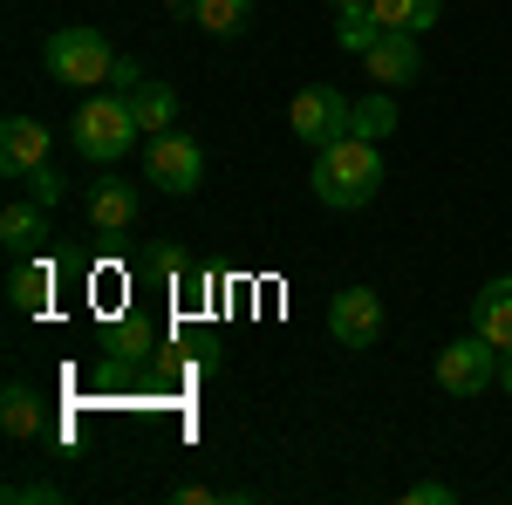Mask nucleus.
Listing matches in <instances>:
<instances>
[{
    "instance_id": "f257e3e1",
    "label": "nucleus",
    "mask_w": 512,
    "mask_h": 505,
    "mask_svg": "<svg viewBox=\"0 0 512 505\" xmlns=\"http://www.w3.org/2000/svg\"><path fill=\"white\" fill-rule=\"evenodd\" d=\"M308 185H315V198H321V205H335V212L369 205V198L383 192V157H376V137H355V130H349V137L321 144Z\"/></svg>"
},
{
    "instance_id": "f03ea898",
    "label": "nucleus",
    "mask_w": 512,
    "mask_h": 505,
    "mask_svg": "<svg viewBox=\"0 0 512 505\" xmlns=\"http://www.w3.org/2000/svg\"><path fill=\"white\" fill-rule=\"evenodd\" d=\"M69 130H76V151L89 157V164H117V157L137 144V110H130L123 89H96V96L76 110Z\"/></svg>"
},
{
    "instance_id": "7ed1b4c3",
    "label": "nucleus",
    "mask_w": 512,
    "mask_h": 505,
    "mask_svg": "<svg viewBox=\"0 0 512 505\" xmlns=\"http://www.w3.org/2000/svg\"><path fill=\"white\" fill-rule=\"evenodd\" d=\"M41 55H48V76L69 89H110V76H117V48L96 28H55Z\"/></svg>"
},
{
    "instance_id": "20e7f679",
    "label": "nucleus",
    "mask_w": 512,
    "mask_h": 505,
    "mask_svg": "<svg viewBox=\"0 0 512 505\" xmlns=\"http://www.w3.org/2000/svg\"><path fill=\"white\" fill-rule=\"evenodd\" d=\"M499 362H506V349H492L485 335H458V342H444L431 362V376L444 396H485V389H499Z\"/></svg>"
},
{
    "instance_id": "39448f33",
    "label": "nucleus",
    "mask_w": 512,
    "mask_h": 505,
    "mask_svg": "<svg viewBox=\"0 0 512 505\" xmlns=\"http://www.w3.org/2000/svg\"><path fill=\"white\" fill-rule=\"evenodd\" d=\"M144 178L171 198H192L205 185V151H198V137L185 130H158L151 137V151H144Z\"/></svg>"
},
{
    "instance_id": "423d86ee",
    "label": "nucleus",
    "mask_w": 512,
    "mask_h": 505,
    "mask_svg": "<svg viewBox=\"0 0 512 505\" xmlns=\"http://www.w3.org/2000/svg\"><path fill=\"white\" fill-rule=\"evenodd\" d=\"M349 117H355V103L342 96V89H328V82L301 89V96L287 103V130H294V137H301L308 151L335 144V137H349Z\"/></svg>"
},
{
    "instance_id": "0eeeda50",
    "label": "nucleus",
    "mask_w": 512,
    "mask_h": 505,
    "mask_svg": "<svg viewBox=\"0 0 512 505\" xmlns=\"http://www.w3.org/2000/svg\"><path fill=\"white\" fill-rule=\"evenodd\" d=\"M328 335H335L342 349H376V342H383V294L342 287V294L328 301Z\"/></svg>"
},
{
    "instance_id": "6e6552de",
    "label": "nucleus",
    "mask_w": 512,
    "mask_h": 505,
    "mask_svg": "<svg viewBox=\"0 0 512 505\" xmlns=\"http://www.w3.org/2000/svg\"><path fill=\"white\" fill-rule=\"evenodd\" d=\"M355 62L369 69V82H376V89H403V82H424V48H417V35H396V28H383V35L369 41V48H362Z\"/></svg>"
},
{
    "instance_id": "1a4fd4ad",
    "label": "nucleus",
    "mask_w": 512,
    "mask_h": 505,
    "mask_svg": "<svg viewBox=\"0 0 512 505\" xmlns=\"http://www.w3.org/2000/svg\"><path fill=\"white\" fill-rule=\"evenodd\" d=\"M48 144H55V137H48L35 117H7L0 123V178L21 185L28 171H41V164H48Z\"/></svg>"
},
{
    "instance_id": "9d476101",
    "label": "nucleus",
    "mask_w": 512,
    "mask_h": 505,
    "mask_svg": "<svg viewBox=\"0 0 512 505\" xmlns=\"http://www.w3.org/2000/svg\"><path fill=\"white\" fill-rule=\"evenodd\" d=\"M82 212H89V226H96V233L123 239L130 226H137V185H130V178H96Z\"/></svg>"
},
{
    "instance_id": "9b49d317",
    "label": "nucleus",
    "mask_w": 512,
    "mask_h": 505,
    "mask_svg": "<svg viewBox=\"0 0 512 505\" xmlns=\"http://www.w3.org/2000/svg\"><path fill=\"white\" fill-rule=\"evenodd\" d=\"M472 328L492 342V349H512V273L485 280L472 294Z\"/></svg>"
},
{
    "instance_id": "f8f14e48",
    "label": "nucleus",
    "mask_w": 512,
    "mask_h": 505,
    "mask_svg": "<svg viewBox=\"0 0 512 505\" xmlns=\"http://www.w3.org/2000/svg\"><path fill=\"white\" fill-rule=\"evenodd\" d=\"M41 239H48V205H35V198H14V205L0 212V246H7L14 260H28Z\"/></svg>"
},
{
    "instance_id": "ddd939ff",
    "label": "nucleus",
    "mask_w": 512,
    "mask_h": 505,
    "mask_svg": "<svg viewBox=\"0 0 512 505\" xmlns=\"http://www.w3.org/2000/svg\"><path fill=\"white\" fill-rule=\"evenodd\" d=\"M48 294H55V267L48 260H14V273H7V301H14V314H48Z\"/></svg>"
},
{
    "instance_id": "4468645a",
    "label": "nucleus",
    "mask_w": 512,
    "mask_h": 505,
    "mask_svg": "<svg viewBox=\"0 0 512 505\" xmlns=\"http://www.w3.org/2000/svg\"><path fill=\"white\" fill-rule=\"evenodd\" d=\"M369 14H376V28H396V35H431L444 0H369Z\"/></svg>"
},
{
    "instance_id": "2eb2a0df",
    "label": "nucleus",
    "mask_w": 512,
    "mask_h": 505,
    "mask_svg": "<svg viewBox=\"0 0 512 505\" xmlns=\"http://www.w3.org/2000/svg\"><path fill=\"white\" fill-rule=\"evenodd\" d=\"M130 110H137V130H151V137H158V130H171V123H178V89L144 76L137 89H130Z\"/></svg>"
},
{
    "instance_id": "dca6fc26",
    "label": "nucleus",
    "mask_w": 512,
    "mask_h": 505,
    "mask_svg": "<svg viewBox=\"0 0 512 505\" xmlns=\"http://www.w3.org/2000/svg\"><path fill=\"white\" fill-rule=\"evenodd\" d=\"M0 430H7L14 444L41 437V396L28 383H7V389H0Z\"/></svg>"
},
{
    "instance_id": "f3484780",
    "label": "nucleus",
    "mask_w": 512,
    "mask_h": 505,
    "mask_svg": "<svg viewBox=\"0 0 512 505\" xmlns=\"http://www.w3.org/2000/svg\"><path fill=\"white\" fill-rule=\"evenodd\" d=\"M185 14H192L205 35H219V41H226V35H239V28L253 21V0H192Z\"/></svg>"
},
{
    "instance_id": "a211bd4d",
    "label": "nucleus",
    "mask_w": 512,
    "mask_h": 505,
    "mask_svg": "<svg viewBox=\"0 0 512 505\" xmlns=\"http://www.w3.org/2000/svg\"><path fill=\"white\" fill-rule=\"evenodd\" d=\"M349 130L355 137H390L396 130V103H390V89H369V96H355V117H349Z\"/></svg>"
},
{
    "instance_id": "6ab92c4d",
    "label": "nucleus",
    "mask_w": 512,
    "mask_h": 505,
    "mask_svg": "<svg viewBox=\"0 0 512 505\" xmlns=\"http://www.w3.org/2000/svg\"><path fill=\"white\" fill-rule=\"evenodd\" d=\"M376 35H383V28H376V14H369V7H349V14H335V41H342L349 55H362V48H369Z\"/></svg>"
},
{
    "instance_id": "aec40b11",
    "label": "nucleus",
    "mask_w": 512,
    "mask_h": 505,
    "mask_svg": "<svg viewBox=\"0 0 512 505\" xmlns=\"http://www.w3.org/2000/svg\"><path fill=\"white\" fill-rule=\"evenodd\" d=\"M151 349H158V328H151V321H123L117 328V355L123 362H144Z\"/></svg>"
},
{
    "instance_id": "412c9836",
    "label": "nucleus",
    "mask_w": 512,
    "mask_h": 505,
    "mask_svg": "<svg viewBox=\"0 0 512 505\" xmlns=\"http://www.w3.org/2000/svg\"><path fill=\"white\" fill-rule=\"evenodd\" d=\"M21 192L35 198V205H62V178L41 164V171H28V178H21Z\"/></svg>"
},
{
    "instance_id": "4be33fe9",
    "label": "nucleus",
    "mask_w": 512,
    "mask_h": 505,
    "mask_svg": "<svg viewBox=\"0 0 512 505\" xmlns=\"http://www.w3.org/2000/svg\"><path fill=\"white\" fill-rule=\"evenodd\" d=\"M144 273H158V280H185V253H178V246H158V253H144Z\"/></svg>"
},
{
    "instance_id": "5701e85b",
    "label": "nucleus",
    "mask_w": 512,
    "mask_h": 505,
    "mask_svg": "<svg viewBox=\"0 0 512 505\" xmlns=\"http://www.w3.org/2000/svg\"><path fill=\"white\" fill-rule=\"evenodd\" d=\"M403 499H410V505H451L458 492H451V485H437V478H417V485H410Z\"/></svg>"
},
{
    "instance_id": "b1692460",
    "label": "nucleus",
    "mask_w": 512,
    "mask_h": 505,
    "mask_svg": "<svg viewBox=\"0 0 512 505\" xmlns=\"http://www.w3.org/2000/svg\"><path fill=\"white\" fill-rule=\"evenodd\" d=\"M137 82H144V69H137V62H130V55H117V76H110V89H123V96H130V89H137Z\"/></svg>"
},
{
    "instance_id": "393cba45",
    "label": "nucleus",
    "mask_w": 512,
    "mask_h": 505,
    "mask_svg": "<svg viewBox=\"0 0 512 505\" xmlns=\"http://www.w3.org/2000/svg\"><path fill=\"white\" fill-rule=\"evenodd\" d=\"M7 499H41L48 505V499H62V492H55V485H7Z\"/></svg>"
},
{
    "instance_id": "a878e982",
    "label": "nucleus",
    "mask_w": 512,
    "mask_h": 505,
    "mask_svg": "<svg viewBox=\"0 0 512 505\" xmlns=\"http://www.w3.org/2000/svg\"><path fill=\"white\" fill-rule=\"evenodd\" d=\"M499 389L512 396V349H506V362H499Z\"/></svg>"
},
{
    "instance_id": "bb28decb",
    "label": "nucleus",
    "mask_w": 512,
    "mask_h": 505,
    "mask_svg": "<svg viewBox=\"0 0 512 505\" xmlns=\"http://www.w3.org/2000/svg\"><path fill=\"white\" fill-rule=\"evenodd\" d=\"M328 7H335V14H349V7H369V0H328Z\"/></svg>"
},
{
    "instance_id": "cd10ccee",
    "label": "nucleus",
    "mask_w": 512,
    "mask_h": 505,
    "mask_svg": "<svg viewBox=\"0 0 512 505\" xmlns=\"http://www.w3.org/2000/svg\"><path fill=\"white\" fill-rule=\"evenodd\" d=\"M158 7H192V0H158Z\"/></svg>"
}]
</instances>
